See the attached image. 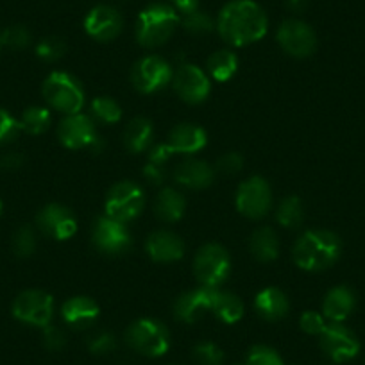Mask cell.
<instances>
[{
	"label": "cell",
	"instance_id": "23",
	"mask_svg": "<svg viewBox=\"0 0 365 365\" xmlns=\"http://www.w3.org/2000/svg\"><path fill=\"white\" fill-rule=\"evenodd\" d=\"M322 310L331 322L346 321L354 310V294L347 287H335L326 296Z\"/></svg>",
	"mask_w": 365,
	"mask_h": 365
},
{
	"label": "cell",
	"instance_id": "46",
	"mask_svg": "<svg viewBox=\"0 0 365 365\" xmlns=\"http://www.w3.org/2000/svg\"><path fill=\"white\" fill-rule=\"evenodd\" d=\"M287 4H289V8L292 11H303L307 8L308 0H287Z\"/></svg>",
	"mask_w": 365,
	"mask_h": 365
},
{
	"label": "cell",
	"instance_id": "47",
	"mask_svg": "<svg viewBox=\"0 0 365 365\" xmlns=\"http://www.w3.org/2000/svg\"><path fill=\"white\" fill-rule=\"evenodd\" d=\"M0 212H2V201H0Z\"/></svg>",
	"mask_w": 365,
	"mask_h": 365
},
{
	"label": "cell",
	"instance_id": "29",
	"mask_svg": "<svg viewBox=\"0 0 365 365\" xmlns=\"http://www.w3.org/2000/svg\"><path fill=\"white\" fill-rule=\"evenodd\" d=\"M238 66V59L233 52L230 51H219L210 58L208 68L212 72L213 79L217 81H227L235 76Z\"/></svg>",
	"mask_w": 365,
	"mask_h": 365
},
{
	"label": "cell",
	"instance_id": "34",
	"mask_svg": "<svg viewBox=\"0 0 365 365\" xmlns=\"http://www.w3.org/2000/svg\"><path fill=\"white\" fill-rule=\"evenodd\" d=\"M244 365H285L282 356L267 346H255L249 351Z\"/></svg>",
	"mask_w": 365,
	"mask_h": 365
},
{
	"label": "cell",
	"instance_id": "12",
	"mask_svg": "<svg viewBox=\"0 0 365 365\" xmlns=\"http://www.w3.org/2000/svg\"><path fill=\"white\" fill-rule=\"evenodd\" d=\"M59 140L68 149H83V147H99L101 138L97 136L96 124L90 117L81 113L70 115L59 125Z\"/></svg>",
	"mask_w": 365,
	"mask_h": 365
},
{
	"label": "cell",
	"instance_id": "1",
	"mask_svg": "<svg viewBox=\"0 0 365 365\" xmlns=\"http://www.w3.org/2000/svg\"><path fill=\"white\" fill-rule=\"evenodd\" d=\"M267 15L252 0H233L222 8L217 19L220 36L235 47L255 43L267 33Z\"/></svg>",
	"mask_w": 365,
	"mask_h": 365
},
{
	"label": "cell",
	"instance_id": "11",
	"mask_svg": "<svg viewBox=\"0 0 365 365\" xmlns=\"http://www.w3.org/2000/svg\"><path fill=\"white\" fill-rule=\"evenodd\" d=\"M172 79V70L167 61L158 56H147L133 68V84L142 93H153L167 86Z\"/></svg>",
	"mask_w": 365,
	"mask_h": 365
},
{
	"label": "cell",
	"instance_id": "15",
	"mask_svg": "<svg viewBox=\"0 0 365 365\" xmlns=\"http://www.w3.org/2000/svg\"><path fill=\"white\" fill-rule=\"evenodd\" d=\"M174 88L182 101L197 104L208 97L210 79L197 66L182 65L174 76Z\"/></svg>",
	"mask_w": 365,
	"mask_h": 365
},
{
	"label": "cell",
	"instance_id": "45",
	"mask_svg": "<svg viewBox=\"0 0 365 365\" xmlns=\"http://www.w3.org/2000/svg\"><path fill=\"white\" fill-rule=\"evenodd\" d=\"M22 163H24V158L20 156L19 153L8 154V156L2 158V161H0V165H2L4 168H8V170H15V168H19Z\"/></svg>",
	"mask_w": 365,
	"mask_h": 365
},
{
	"label": "cell",
	"instance_id": "22",
	"mask_svg": "<svg viewBox=\"0 0 365 365\" xmlns=\"http://www.w3.org/2000/svg\"><path fill=\"white\" fill-rule=\"evenodd\" d=\"M99 317V307L90 297H72L63 304V319L73 328H84Z\"/></svg>",
	"mask_w": 365,
	"mask_h": 365
},
{
	"label": "cell",
	"instance_id": "37",
	"mask_svg": "<svg viewBox=\"0 0 365 365\" xmlns=\"http://www.w3.org/2000/svg\"><path fill=\"white\" fill-rule=\"evenodd\" d=\"M66 45L63 43V40L59 38H45L43 41H40L36 47L38 58H41L43 61H56V59L61 58L65 54Z\"/></svg>",
	"mask_w": 365,
	"mask_h": 365
},
{
	"label": "cell",
	"instance_id": "27",
	"mask_svg": "<svg viewBox=\"0 0 365 365\" xmlns=\"http://www.w3.org/2000/svg\"><path fill=\"white\" fill-rule=\"evenodd\" d=\"M185 213V199L174 188H165L158 195L156 215L165 222H175Z\"/></svg>",
	"mask_w": 365,
	"mask_h": 365
},
{
	"label": "cell",
	"instance_id": "26",
	"mask_svg": "<svg viewBox=\"0 0 365 365\" xmlns=\"http://www.w3.org/2000/svg\"><path fill=\"white\" fill-rule=\"evenodd\" d=\"M153 124H150L147 118L138 117L135 120H131L125 128L124 142L131 153H142L147 147L150 145V140H153Z\"/></svg>",
	"mask_w": 365,
	"mask_h": 365
},
{
	"label": "cell",
	"instance_id": "31",
	"mask_svg": "<svg viewBox=\"0 0 365 365\" xmlns=\"http://www.w3.org/2000/svg\"><path fill=\"white\" fill-rule=\"evenodd\" d=\"M278 222L285 227H294L303 220V202L299 197H287L278 208Z\"/></svg>",
	"mask_w": 365,
	"mask_h": 365
},
{
	"label": "cell",
	"instance_id": "19",
	"mask_svg": "<svg viewBox=\"0 0 365 365\" xmlns=\"http://www.w3.org/2000/svg\"><path fill=\"white\" fill-rule=\"evenodd\" d=\"M185 245L178 235L170 231H156L147 240V252L156 262H175L182 256Z\"/></svg>",
	"mask_w": 365,
	"mask_h": 365
},
{
	"label": "cell",
	"instance_id": "3",
	"mask_svg": "<svg viewBox=\"0 0 365 365\" xmlns=\"http://www.w3.org/2000/svg\"><path fill=\"white\" fill-rule=\"evenodd\" d=\"M179 13L167 4H153L143 9L136 24V38L143 47H160L174 34Z\"/></svg>",
	"mask_w": 365,
	"mask_h": 365
},
{
	"label": "cell",
	"instance_id": "38",
	"mask_svg": "<svg viewBox=\"0 0 365 365\" xmlns=\"http://www.w3.org/2000/svg\"><path fill=\"white\" fill-rule=\"evenodd\" d=\"M182 26H185V29L194 34H206L213 29V20L206 13L197 9V11L190 13V15H185Z\"/></svg>",
	"mask_w": 365,
	"mask_h": 365
},
{
	"label": "cell",
	"instance_id": "33",
	"mask_svg": "<svg viewBox=\"0 0 365 365\" xmlns=\"http://www.w3.org/2000/svg\"><path fill=\"white\" fill-rule=\"evenodd\" d=\"M2 45L13 48V51H20L26 48L31 43V33L24 26H11L0 34Z\"/></svg>",
	"mask_w": 365,
	"mask_h": 365
},
{
	"label": "cell",
	"instance_id": "8",
	"mask_svg": "<svg viewBox=\"0 0 365 365\" xmlns=\"http://www.w3.org/2000/svg\"><path fill=\"white\" fill-rule=\"evenodd\" d=\"M194 267L199 282L205 283L206 287L215 289L217 285H220L227 278L231 263L226 249L217 244H208L199 249Z\"/></svg>",
	"mask_w": 365,
	"mask_h": 365
},
{
	"label": "cell",
	"instance_id": "43",
	"mask_svg": "<svg viewBox=\"0 0 365 365\" xmlns=\"http://www.w3.org/2000/svg\"><path fill=\"white\" fill-rule=\"evenodd\" d=\"M43 339H45V346L52 351L61 349L66 342V339H65V335H63L61 329L54 328V326H47V328H45Z\"/></svg>",
	"mask_w": 365,
	"mask_h": 365
},
{
	"label": "cell",
	"instance_id": "18",
	"mask_svg": "<svg viewBox=\"0 0 365 365\" xmlns=\"http://www.w3.org/2000/svg\"><path fill=\"white\" fill-rule=\"evenodd\" d=\"M217 292L219 290L213 289V287H202V289L182 294L175 301L174 315L182 322H195L206 310H212Z\"/></svg>",
	"mask_w": 365,
	"mask_h": 365
},
{
	"label": "cell",
	"instance_id": "30",
	"mask_svg": "<svg viewBox=\"0 0 365 365\" xmlns=\"http://www.w3.org/2000/svg\"><path fill=\"white\" fill-rule=\"evenodd\" d=\"M24 131L29 135H41L51 125V111L45 108H29L20 120Z\"/></svg>",
	"mask_w": 365,
	"mask_h": 365
},
{
	"label": "cell",
	"instance_id": "25",
	"mask_svg": "<svg viewBox=\"0 0 365 365\" xmlns=\"http://www.w3.org/2000/svg\"><path fill=\"white\" fill-rule=\"evenodd\" d=\"M251 252L262 262H272L278 258L279 242L270 227H259L251 237Z\"/></svg>",
	"mask_w": 365,
	"mask_h": 365
},
{
	"label": "cell",
	"instance_id": "14",
	"mask_svg": "<svg viewBox=\"0 0 365 365\" xmlns=\"http://www.w3.org/2000/svg\"><path fill=\"white\" fill-rule=\"evenodd\" d=\"M93 244L106 255H122L131 245V235L125 230L124 222L101 217L93 227Z\"/></svg>",
	"mask_w": 365,
	"mask_h": 365
},
{
	"label": "cell",
	"instance_id": "35",
	"mask_svg": "<svg viewBox=\"0 0 365 365\" xmlns=\"http://www.w3.org/2000/svg\"><path fill=\"white\" fill-rule=\"evenodd\" d=\"M34 247H36V238H34L33 230L29 226L20 227L15 233V238H13V249H15L16 256L27 258V256L33 255Z\"/></svg>",
	"mask_w": 365,
	"mask_h": 365
},
{
	"label": "cell",
	"instance_id": "28",
	"mask_svg": "<svg viewBox=\"0 0 365 365\" xmlns=\"http://www.w3.org/2000/svg\"><path fill=\"white\" fill-rule=\"evenodd\" d=\"M213 312L217 314V317L220 321L227 322V324H233L244 314V304L238 299L235 294L230 292H217L215 303H213Z\"/></svg>",
	"mask_w": 365,
	"mask_h": 365
},
{
	"label": "cell",
	"instance_id": "13",
	"mask_svg": "<svg viewBox=\"0 0 365 365\" xmlns=\"http://www.w3.org/2000/svg\"><path fill=\"white\" fill-rule=\"evenodd\" d=\"M237 208L251 219H259L269 212L270 188L265 179L251 178L242 182L237 194Z\"/></svg>",
	"mask_w": 365,
	"mask_h": 365
},
{
	"label": "cell",
	"instance_id": "32",
	"mask_svg": "<svg viewBox=\"0 0 365 365\" xmlns=\"http://www.w3.org/2000/svg\"><path fill=\"white\" fill-rule=\"evenodd\" d=\"M91 111L104 124H115L120 120L122 110L115 101L108 99V97H99L91 103Z\"/></svg>",
	"mask_w": 365,
	"mask_h": 365
},
{
	"label": "cell",
	"instance_id": "24",
	"mask_svg": "<svg viewBox=\"0 0 365 365\" xmlns=\"http://www.w3.org/2000/svg\"><path fill=\"white\" fill-rule=\"evenodd\" d=\"M256 310L267 321H279L289 314V299L278 289H265L256 296Z\"/></svg>",
	"mask_w": 365,
	"mask_h": 365
},
{
	"label": "cell",
	"instance_id": "21",
	"mask_svg": "<svg viewBox=\"0 0 365 365\" xmlns=\"http://www.w3.org/2000/svg\"><path fill=\"white\" fill-rule=\"evenodd\" d=\"M168 145H170L174 153H197V150H201L206 145V133L201 128H197V125H178V128L172 129Z\"/></svg>",
	"mask_w": 365,
	"mask_h": 365
},
{
	"label": "cell",
	"instance_id": "2",
	"mask_svg": "<svg viewBox=\"0 0 365 365\" xmlns=\"http://www.w3.org/2000/svg\"><path fill=\"white\" fill-rule=\"evenodd\" d=\"M342 244L331 231H308L294 249V259L304 270H322L339 259Z\"/></svg>",
	"mask_w": 365,
	"mask_h": 365
},
{
	"label": "cell",
	"instance_id": "16",
	"mask_svg": "<svg viewBox=\"0 0 365 365\" xmlns=\"http://www.w3.org/2000/svg\"><path fill=\"white\" fill-rule=\"evenodd\" d=\"M38 226L56 240H68L76 235L77 222L68 208L61 205H48L38 213Z\"/></svg>",
	"mask_w": 365,
	"mask_h": 365
},
{
	"label": "cell",
	"instance_id": "10",
	"mask_svg": "<svg viewBox=\"0 0 365 365\" xmlns=\"http://www.w3.org/2000/svg\"><path fill=\"white\" fill-rule=\"evenodd\" d=\"M278 43L294 58H307L317 47L314 29L301 20H285L278 29Z\"/></svg>",
	"mask_w": 365,
	"mask_h": 365
},
{
	"label": "cell",
	"instance_id": "17",
	"mask_svg": "<svg viewBox=\"0 0 365 365\" xmlns=\"http://www.w3.org/2000/svg\"><path fill=\"white\" fill-rule=\"evenodd\" d=\"M84 29L91 38L99 41H110L122 31L120 13L110 6H97L84 19Z\"/></svg>",
	"mask_w": 365,
	"mask_h": 365
},
{
	"label": "cell",
	"instance_id": "6",
	"mask_svg": "<svg viewBox=\"0 0 365 365\" xmlns=\"http://www.w3.org/2000/svg\"><path fill=\"white\" fill-rule=\"evenodd\" d=\"M143 208V192L133 181L117 182L106 199V215L118 222L135 219Z\"/></svg>",
	"mask_w": 365,
	"mask_h": 365
},
{
	"label": "cell",
	"instance_id": "40",
	"mask_svg": "<svg viewBox=\"0 0 365 365\" xmlns=\"http://www.w3.org/2000/svg\"><path fill=\"white\" fill-rule=\"evenodd\" d=\"M88 347H90L91 353L106 354V353H110V351L115 349V339H113V335H110V333H104V331L97 333V335H93L90 339Z\"/></svg>",
	"mask_w": 365,
	"mask_h": 365
},
{
	"label": "cell",
	"instance_id": "36",
	"mask_svg": "<svg viewBox=\"0 0 365 365\" xmlns=\"http://www.w3.org/2000/svg\"><path fill=\"white\" fill-rule=\"evenodd\" d=\"M195 360L201 365H222L224 364V353L217 344L202 342L194 349Z\"/></svg>",
	"mask_w": 365,
	"mask_h": 365
},
{
	"label": "cell",
	"instance_id": "7",
	"mask_svg": "<svg viewBox=\"0 0 365 365\" xmlns=\"http://www.w3.org/2000/svg\"><path fill=\"white\" fill-rule=\"evenodd\" d=\"M54 314V301L43 290H26L13 303V315L27 324L47 328Z\"/></svg>",
	"mask_w": 365,
	"mask_h": 365
},
{
	"label": "cell",
	"instance_id": "44",
	"mask_svg": "<svg viewBox=\"0 0 365 365\" xmlns=\"http://www.w3.org/2000/svg\"><path fill=\"white\" fill-rule=\"evenodd\" d=\"M172 2L175 6V11L182 13V16L190 15L199 9V0H172Z\"/></svg>",
	"mask_w": 365,
	"mask_h": 365
},
{
	"label": "cell",
	"instance_id": "41",
	"mask_svg": "<svg viewBox=\"0 0 365 365\" xmlns=\"http://www.w3.org/2000/svg\"><path fill=\"white\" fill-rule=\"evenodd\" d=\"M301 328H303V331L310 333V335H321L322 329L326 328L324 319H322V315L315 314V312H307L301 317Z\"/></svg>",
	"mask_w": 365,
	"mask_h": 365
},
{
	"label": "cell",
	"instance_id": "4",
	"mask_svg": "<svg viewBox=\"0 0 365 365\" xmlns=\"http://www.w3.org/2000/svg\"><path fill=\"white\" fill-rule=\"evenodd\" d=\"M43 97L52 108L63 113H79L84 104V91L72 76L54 72L43 83Z\"/></svg>",
	"mask_w": 365,
	"mask_h": 365
},
{
	"label": "cell",
	"instance_id": "5",
	"mask_svg": "<svg viewBox=\"0 0 365 365\" xmlns=\"http://www.w3.org/2000/svg\"><path fill=\"white\" fill-rule=\"evenodd\" d=\"M128 344L145 356H161L168 351L170 335L161 322L153 319H140L129 326L125 333Z\"/></svg>",
	"mask_w": 365,
	"mask_h": 365
},
{
	"label": "cell",
	"instance_id": "9",
	"mask_svg": "<svg viewBox=\"0 0 365 365\" xmlns=\"http://www.w3.org/2000/svg\"><path fill=\"white\" fill-rule=\"evenodd\" d=\"M321 347L333 361L344 364L356 356L360 351V342L351 329H347L340 322H333L322 329Z\"/></svg>",
	"mask_w": 365,
	"mask_h": 365
},
{
	"label": "cell",
	"instance_id": "39",
	"mask_svg": "<svg viewBox=\"0 0 365 365\" xmlns=\"http://www.w3.org/2000/svg\"><path fill=\"white\" fill-rule=\"evenodd\" d=\"M20 131H22L20 122L15 120L8 111L0 110V143L13 142Z\"/></svg>",
	"mask_w": 365,
	"mask_h": 365
},
{
	"label": "cell",
	"instance_id": "48",
	"mask_svg": "<svg viewBox=\"0 0 365 365\" xmlns=\"http://www.w3.org/2000/svg\"><path fill=\"white\" fill-rule=\"evenodd\" d=\"M0 47H2V40H0Z\"/></svg>",
	"mask_w": 365,
	"mask_h": 365
},
{
	"label": "cell",
	"instance_id": "20",
	"mask_svg": "<svg viewBox=\"0 0 365 365\" xmlns=\"http://www.w3.org/2000/svg\"><path fill=\"white\" fill-rule=\"evenodd\" d=\"M174 179L179 185H182V187L192 188V190H199V188H206L212 185L213 170L210 168L208 163H205V161L187 160L175 168Z\"/></svg>",
	"mask_w": 365,
	"mask_h": 365
},
{
	"label": "cell",
	"instance_id": "42",
	"mask_svg": "<svg viewBox=\"0 0 365 365\" xmlns=\"http://www.w3.org/2000/svg\"><path fill=\"white\" fill-rule=\"evenodd\" d=\"M217 168H219L222 174H237L242 168V158L238 156L237 153H230L226 156H222L217 163Z\"/></svg>",
	"mask_w": 365,
	"mask_h": 365
}]
</instances>
